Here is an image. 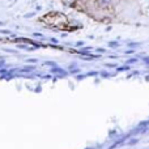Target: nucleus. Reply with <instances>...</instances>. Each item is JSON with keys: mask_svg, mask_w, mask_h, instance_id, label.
<instances>
[{"mask_svg": "<svg viewBox=\"0 0 149 149\" xmlns=\"http://www.w3.org/2000/svg\"><path fill=\"white\" fill-rule=\"evenodd\" d=\"M130 68H131L130 65H124V67H118L116 71H118V72H124V71H128Z\"/></svg>", "mask_w": 149, "mask_h": 149, "instance_id": "2", "label": "nucleus"}, {"mask_svg": "<svg viewBox=\"0 0 149 149\" xmlns=\"http://www.w3.org/2000/svg\"><path fill=\"white\" fill-rule=\"evenodd\" d=\"M82 45H84V43H82V42H77V43H76V46H82Z\"/></svg>", "mask_w": 149, "mask_h": 149, "instance_id": "14", "label": "nucleus"}, {"mask_svg": "<svg viewBox=\"0 0 149 149\" xmlns=\"http://www.w3.org/2000/svg\"><path fill=\"white\" fill-rule=\"evenodd\" d=\"M145 80H147V81H149V74H148L147 77H145Z\"/></svg>", "mask_w": 149, "mask_h": 149, "instance_id": "15", "label": "nucleus"}, {"mask_svg": "<svg viewBox=\"0 0 149 149\" xmlns=\"http://www.w3.org/2000/svg\"><path fill=\"white\" fill-rule=\"evenodd\" d=\"M98 74H100V73H98L97 71H93V72H88L86 76H98Z\"/></svg>", "mask_w": 149, "mask_h": 149, "instance_id": "8", "label": "nucleus"}, {"mask_svg": "<svg viewBox=\"0 0 149 149\" xmlns=\"http://www.w3.org/2000/svg\"><path fill=\"white\" fill-rule=\"evenodd\" d=\"M136 62H137V59H136V58H134V59H128V60H127L126 64H134V63H136Z\"/></svg>", "mask_w": 149, "mask_h": 149, "instance_id": "6", "label": "nucleus"}, {"mask_svg": "<svg viewBox=\"0 0 149 149\" xmlns=\"http://www.w3.org/2000/svg\"><path fill=\"white\" fill-rule=\"evenodd\" d=\"M85 76H86V74H79V76H77L76 79H79V80H82V79H84Z\"/></svg>", "mask_w": 149, "mask_h": 149, "instance_id": "12", "label": "nucleus"}, {"mask_svg": "<svg viewBox=\"0 0 149 149\" xmlns=\"http://www.w3.org/2000/svg\"><path fill=\"white\" fill-rule=\"evenodd\" d=\"M100 74L103 77V79H109V77H111V76H113V74H111V73H109L107 71H101Z\"/></svg>", "mask_w": 149, "mask_h": 149, "instance_id": "1", "label": "nucleus"}, {"mask_svg": "<svg viewBox=\"0 0 149 149\" xmlns=\"http://www.w3.org/2000/svg\"><path fill=\"white\" fill-rule=\"evenodd\" d=\"M139 46V43H128V47H132V49H134V47H137Z\"/></svg>", "mask_w": 149, "mask_h": 149, "instance_id": "10", "label": "nucleus"}, {"mask_svg": "<svg viewBox=\"0 0 149 149\" xmlns=\"http://www.w3.org/2000/svg\"><path fill=\"white\" fill-rule=\"evenodd\" d=\"M148 122H149V120H148Z\"/></svg>", "mask_w": 149, "mask_h": 149, "instance_id": "17", "label": "nucleus"}, {"mask_svg": "<svg viewBox=\"0 0 149 149\" xmlns=\"http://www.w3.org/2000/svg\"><path fill=\"white\" fill-rule=\"evenodd\" d=\"M118 46H119V43L118 42H115V41L109 42V47H111V49H115V47H118Z\"/></svg>", "mask_w": 149, "mask_h": 149, "instance_id": "3", "label": "nucleus"}, {"mask_svg": "<svg viewBox=\"0 0 149 149\" xmlns=\"http://www.w3.org/2000/svg\"><path fill=\"white\" fill-rule=\"evenodd\" d=\"M105 67H106V68H115L116 64H115V63H106Z\"/></svg>", "mask_w": 149, "mask_h": 149, "instance_id": "5", "label": "nucleus"}, {"mask_svg": "<svg viewBox=\"0 0 149 149\" xmlns=\"http://www.w3.org/2000/svg\"><path fill=\"white\" fill-rule=\"evenodd\" d=\"M134 52H135V50H126V54H134Z\"/></svg>", "mask_w": 149, "mask_h": 149, "instance_id": "11", "label": "nucleus"}, {"mask_svg": "<svg viewBox=\"0 0 149 149\" xmlns=\"http://www.w3.org/2000/svg\"><path fill=\"white\" fill-rule=\"evenodd\" d=\"M148 149H149V148H148Z\"/></svg>", "mask_w": 149, "mask_h": 149, "instance_id": "16", "label": "nucleus"}, {"mask_svg": "<svg viewBox=\"0 0 149 149\" xmlns=\"http://www.w3.org/2000/svg\"><path fill=\"white\" fill-rule=\"evenodd\" d=\"M143 60H144V63H147L149 65V56H143Z\"/></svg>", "mask_w": 149, "mask_h": 149, "instance_id": "9", "label": "nucleus"}, {"mask_svg": "<svg viewBox=\"0 0 149 149\" xmlns=\"http://www.w3.org/2000/svg\"><path fill=\"white\" fill-rule=\"evenodd\" d=\"M106 50L105 49H97V52H105Z\"/></svg>", "mask_w": 149, "mask_h": 149, "instance_id": "13", "label": "nucleus"}, {"mask_svg": "<svg viewBox=\"0 0 149 149\" xmlns=\"http://www.w3.org/2000/svg\"><path fill=\"white\" fill-rule=\"evenodd\" d=\"M64 1V4H67V5H72L73 3H76V0H63Z\"/></svg>", "mask_w": 149, "mask_h": 149, "instance_id": "7", "label": "nucleus"}, {"mask_svg": "<svg viewBox=\"0 0 149 149\" xmlns=\"http://www.w3.org/2000/svg\"><path fill=\"white\" fill-rule=\"evenodd\" d=\"M137 141H139V139H135V137H132L131 140H128V145H135Z\"/></svg>", "mask_w": 149, "mask_h": 149, "instance_id": "4", "label": "nucleus"}]
</instances>
